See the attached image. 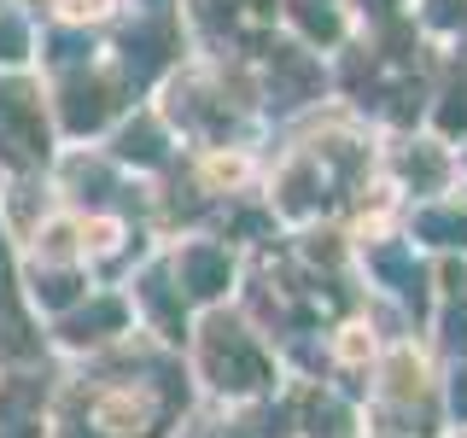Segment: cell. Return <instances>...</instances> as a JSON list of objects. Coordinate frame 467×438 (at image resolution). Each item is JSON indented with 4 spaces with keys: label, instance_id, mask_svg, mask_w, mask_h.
<instances>
[{
    "label": "cell",
    "instance_id": "6da1fadb",
    "mask_svg": "<svg viewBox=\"0 0 467 438\" xmlns=\"http://www.w3.org/2000/svg\"><path fill=\"white\" fill-rule=\"evenodd\" d=\"M0 158H6V164H36V158H47V135H41V123H36L29 94H6V88H0Z\"/></svg>",
    "mask_w": 467,
    "mask_h": 438
},
{
    "label": "cell",
    "instance_id": "7a4b0ae2",
    "mask_svg": "<svg viewBox=\"0 0 467 438\" xmlns=\"http://www.w3.org/2000/svg\"><path fill=\"white\" fill-rule=\"evenodd\" d=\"M211 369L223 374V386L252 391L257 380H263V357H257L252 345H240V339H216V345H211Z\"/></svg>",
    "mask_w": 467,
    "mask_h": 438
},
{
    "label": "cell",
    "instance_id": "3957f363",
    "mask_svg": "<svg viewBox=\"0 0 467 438\" xmlns=\"http://www.w3.org/2000/svg\"><path fill=\"white\" fill-rule=\"evenodd\" d=\"M182 275H187V292H193V298H216V292L228 287V257H216L211 245H193V252L182 257Z\"/></svg>",
    "mask_w": 467,
    "mask_h": 438
},
{
    "label": "cell",
    "instance_id": "277c9868",
    "mask_svg": "<svg viewBox=\"0 0 467 438\" xmlns=\"http://www.w3.org/2000/svg\"><path fill=\"white\" fill-rule=\"evenodd\" d=\"M427 240H444V245H467V223L462 216H450V211H420V223H415Z\"/></svg>",
    "mask_w": 467,
    "mask_h": 438
},
{
    "label": "cell",
    "instance_id": "5b68a950",
    "mask_svg": "<svg viewBox=\"0 0 467 438\" xmlns=\"http://www.w3.org/2000/svg\"><path fill=\"white\" fill-rule=\"evenodd\" d=\"M99 117H106V99H99V88H77V94H70V129H94Z\"/></svg>",
    "mask_w": 467,
    "mask_h": 438
},
{
    "label": "cell",
    "instance_id": "8992f818",
    "mask_svg": "<svg viewBox=\"0 0 467 438\" xmlns=\"http://www.w3.org/2000/svg\"><path fill=\"white\" fill-rule=\"evenodd\" d=\"M117 321H123V310H117V304H94L88 316L70 321V339H88V328H117Z\"/></svg>",
    "mask_w": 467,
    "mask_h": 438
},
{
    "label": "cell",
    "instance_id": "52a82bcc",
    "mask_svg": "<svg viewBox=\"0 0 467 438\" xmlns=\"http://www.w3.org/2000/svg\"><path fill=\"white\" fill-rule=\"evenodd\" d=\"M298 18H304V29H310V36H321V41H333V36H339V18H333L327 6H310V0H304V6H298Z\"/></svg>",
    "mask_w": 467,
    "mask_h": 438
},
{
    "label": "cell",
    "instance_id": "ba28073f",
    "mask_svg": "<svg viewBox=\"0 0 467 438\" xmlns=\"http://www.w3.org/2000/svg\"><path fill=\"white\" fill-rule=\"evenodd\" d=\"M438 129H444V135H462V129H467V88H456V94L444 99V111H438Z\"/></svg>",
    "mask_w": 467,
    "mask_h": 438
},
{
    "label": "cell",
    "instance_id": "9c48e42d",
    "mask_svg": "<svg viewBox=\"0 0 467 438\" xmlns=\"http://www.w3.org/2000/svg\"><path fill=\"white\" fill-rule=\"evenodd\" d=\"M379 269H386L391 281H403V292H415V287H420V275L409 269V257H403V252H379Z\"/></svg>",
    "mask_w": 467,
    "mask_h": 438
},
{
    "label": "cell",
    "instance_id": "30bf717a",
    "mask_svg": "<svg viewBox=\"0 0 467 438\" xmlns=\"http://www.w3.org/2000/svg\"><path fill=\"white\" fill-rule=\"evenodd\" d=\"M129 158H158V135L152 129H129V146H123Z\"/></svg>",
    "mask_w": 467,
    "mask_h": 438
},
{
    "label": "cell",
    "instance_id": "8fae6325",
    "mask_svg": "<svg viewBox=\"0 0 467 438\" xmlns=\"http://www.w3.org/2000/svg\"><path fill=\"white\" fill-rule=\"evenodd\" d=\"M456 409H462V415H467V374L456 380Z\"/></svg>",
    "mask_w": 467,
    "mask_h": 438
}]
</instances>
